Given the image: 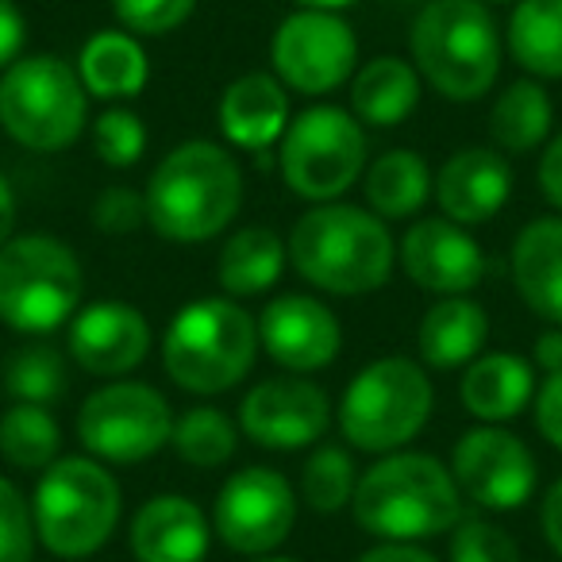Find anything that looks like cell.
I'll return each instance as SVG.
<instances>
[{"instance_id": "cell-1", "label": "cell", "mask_w": 562, "mask_h": 562, "mask_svg": "<svg viewBox=\"0 0 562 562\" xmlns=\"http://www.w3.org/2000/svg\"><path fill=\"white\" fill-rule=\"evenodd\" d=\"M351 513L362 531L385 543H420L462 520V493L436 454L393 451L359 474Z\"/></svg>"}, {"instance_id": "cell-2", "label": "cell", "mask_w": 562, "mask_h": 562, "mask_svg": "<svg viewBox=\"0 0 562 562\" xmlns=\"http://www.w3.org/2000/svg\"><path fill=\"white\" fill-rule=\"evenodd\" d=\"M285 250L301 278L336 297H362L382 290L397 258L385 220L347 201L308 209L293 224Z\"/></svg>"}, {"instance_id": "cell-3", "label": "cell", "mask_w": 562, "mask_h": 562, "mask_svg": "<svg viewBox=\"0 0 562 562\" xmlns=\"http://www.w3.org/2000/svg\"><path fill=\"white\" fill-rule=\"evenodd\" d=\"M147 224L170 243H209L239 216L243 170L220 143L189 139L147 181Z\"/></svg>"}, {"instance_id": "cell-4", "label": "cell", "mask_w": 562, "mask_h": 562, "mask_svg": "<svg viewBox=\"0 0 562 562\" xmlns=\"http://www.w3.org/2000/svg\"><path fill=\"white\" fill-rule=\"evenodd\" d=\"M416 74L454 104L482 101L501 74V35L485 0H431L413 24Z\"/></svg>"}, {"instance_id": "cell-5", "label": "cell", "mask_w": 562, "mask_h": 562, "mask_svg": "<svg viewBox=\"0 0 562 562\" xmlns=\"http://www.w3.org/2000/svg\"><path fill=\"white\" fill-rule=\"evenodd\" d=\"M258 321L227 297H201L178 308L162 339V367L186 393H227L250 374L258 355Z\"/></svg>"}, {"instance_id": "cell-6", "label": "cell", "mask_w": 562, "mask_h": 562, "mask_svg": "<svg viewBox=\"0 0 562 562\" xmlns=\"http://www.w3.org/2000/svg\"><path fill=\"white\" fill-rule=\"evenodd\" d=\"M120 508L124 497L109 467L86 454H66L50 462L35 485V536L58 559H89L112 539Z\"/></svg>"}, {"instance_id": "cell-7", "label": "cell", "mask_w": 562, "mask_h": 562, "mask_svg": "<svg viewBox=\"0 0 562 562\" xmlns=\"http://www.w3.org/2000/svg\"><path fill=\"white\" fill-rule=\"evenodd\" d=\"M86 270L58 235H16L0 247V324L20 336H47L74 321Z\"/></svg>"}, {"instance_id": "cell-8", "label": "cell", "mask_w": 562, "mask_h": 562, "mask_svg": "<svg viewBox=\"0 0 562 562\" xmlns=\"http://www.w3.org/2000/svg\"><path fill=\"white\" fill-rule=\"evenodd\" d=\"M89 120V93L58 55H27L0 78V127L27 150L55 155L78 143Z\"/></svg>"}, {"instance_id": "cell-9", "label": "cell", "mask_w": 562, "mask_h": 562, "mask_svg": "<svg viewBox=\"0 0 562 562\" xmlns=\"http://www.w3.org/2000/svg\"><path fill=\"white\" fill-rule=\"evenodd\" d=\"M436 405V390L413 359H378L362 367L344 390L339 428L347 443L370 454H393L424 431Z\"/></svg>"}, {"instance_id": "cell-10", "label": "cell", "mask_w": 562, "mask_h": 562, "mask_svg": "<svg viewBox=\"0 0 562 562\" xmlns=\"http://www.w3.org/2000/svg\"><path fill=\"white\" fill-rule=\"evenodd\" d=\"M367 170V132L351 112L313 104L281 135V178L301 201H339Z\"/></svg>"}, {"instance_id": "cell-11", "label": "cell", "mask_w": 562, "mask_h": 562, "mask_svg": "<svg viewBox=\"0 0 562 562\" xmlns=\"http://www.w3.org/2000/svg\"><path fill=\"white\" fill-rule=\"evenodd\" d=\"M170 401L143 382H109L89 393L78 413V439L97 462H147L170 443Z\"/></svg>"}, {"instance_id": "cell-12", "label": "cell", "mask_w": 562, "mask_h": 562, "mask_svg": "<svg viewBox=\"0 0 562 562\" xmlns=\"http://www.w3.org/2000/svg\"><path fill=\"white\" fill-rule=\"evenodd\" d=\"M270 66L281 86L305 97L336 93L359 66L355 27L339 12L301 9L278 24L270 40Z\"/></svg>"}, {"instance_id": "cell-13", "label": "cell", "mask_w": 562, "mask_h": 562, "mask_svg": "<svg viewBox=\"0 0 562 562\" xmlns=\"http://www.w3.org/2000/svg\"><path fill=\"white\" fill-rule=\"evenodd\" d=\"M297 524V493L278 470L243 467L224 482L212 508V528L232 551L270 554Z\"/></svg>"}, {"instance_id": "cell-14", "label": "cell", "mask_w": 562, "mask_h": 562, "mask_svg": "<svg viewBox=\"0 0 562 562\" xmlns=\"http://www.w3.org/2000/svg\"><path fill=\"white\" fill-rule=\"evenodd\" d=\"M451 474L462 497L490 513H513L536 493V459L528 443L497 424L470 428L454 443Z\"/></svg>"}, {"instance_id": "cell-15", "label": "cell", "mask_w": 562, "mask_h": 562, "mask_svg": "<svg viewBox=\"0 0 562 562\" xmlns=\"http://www.w3.org/2000/svg\"><path fill=\"white\" fill-rule=\"evenodd\" d=\"M331 424V401L308 378H266L239 401V431L266 451H301Z\"/></svg>"}, {"instance_id": "cell-16", "label": "cell", "mask_w": 562, "mask_h": 562, "mask_svg": "<svg viewBox=\"0 0 562 562\" xmlns=\"http://www.w3.org/2000/svg\"><path fill=\"white\" fill-rule=\"evenodd\" d=\"M258 344L290 374H313L336 362L344 328L324 301L285 293V297H273L258 316Z\"/></svg>"}, {"instance_id": "cell-17", "label": "cell", "mask_w": 562, "mask_h": 562, "mask_svg": "<svg viewBox=\"0 0 562 562\" xmlns=\"http://www.w3.org/2000/svg\"><path fill=\"white\" fill-rule=\"evenodd\" d=\"M401 266L408 281L439 297H467L485 278V255L477 239L454 220H416L401 239Z\"/></svg>"}, {"instance_id": "cell-18", "label": "cell", "mask_w": 562, "mask_h": 562, "mask_svg": "<svg viewBox=\"0 0 562 562\" xmlns=\"http://www.w3.org/2000/svg\"><path fill=\"white\" fill-rule=\"evenodd\" d=\"M150 351V324L127 301H93L70 321V355L86 374L120 378Z\"/></svg>"}, {"instance_id": "cell-19", "label": "cell", "mask_w": 562, "mask_h": 562, "mask_svg": "<svg viewBox=\"0 0 562 562\" xmlns=\"http://www.w3.org/2000/svg\"><path fill=\"white\" fill-rule=\"evenodd\" d=\"M513 196V166L493 147L454 150L436 173V201L447 220L462 227H482Z\"/></svg>"}, {"instance_id": "cell-20", "label": "cell", "mask_w": 562, "mask_h": 562, "mask_svg": "<svg viewBox=\"0 0 562 562\" xmlns=\"http://www.w3.org/2000/svg\"><path fill=\"white\" fill-rule=\"evenodd\" d=\"M212 528L189 497H150L132 520L135 562H204Z\"/></svg>"}, {"instance_id": "cell-21", "label": "cell", "mask_w": 562, "mask_h": 562, "mask_svg": "<svg viewBox=\"0 0 562 562\" xmlns=\"http://www.w3.org/2000/svg\"><path fill=\"white\" fill-rule=\"evenodd\" d=\"M220 132L239 150H266L290 127V97L273 74H243L220 97Z\"/></svg>"}, {"instance_id": "cell-22", "label": "cell", "mask_w": 562, "mask_h": 562, "mask_svg": "<svg viewBox=\"0 0 562 562\" xmlns=\"http://www.w3.org/2000/svg\"><path fill=\"white\" fill-rule=\"evenodd\" d=\"M513 285L536 316L562 324V220L539 216L513 243Z\"/></svg>"}, {"instance_id": "cell-23", "label": "cell", "mask_w": 562, "mask_h": 562, "mask_svg": "<svg viewBox=\"0 0 562 562\" xmlns=\"http://www.w3.org/2000/svg\"><path fill=\"white\" fill-rule=\"evenodd\" d=\"M459 397L462 408L482 424L513 420L536 397V374H531L528 359H520L513 351L477 355L467 367V374H462Z\"/></svg>"}, {"instance_id": "cell-24", "label": "cell", "mask_w": 562, "mask_h": 562, "mask_svg": "<svg viewBox=\"0 0 562 562\" xmlns=\"http://www.w3.org/2000/svg\"><path fill=\"white\" fill-rule=\"evenodd\" d=\"M490 339V316L470 297H443L424 313L416 347L431 370H459L482 355Z\"/></svg>"}, {"instance_id": "cell-25", "label": "cell", "mask_w": 562, "mask_h": 562, "mask_svg": "<svg viewBox=\"0 0 562 562\" xmlns=\"http://www.w3.org/2000/svg\"><path fill=\"white\" fill-rule=\"evenodd\" d=\"M78 78L97 101H132L147 89V50L132 32H97L78 55Z\"/></svg>"}, {"instance_id": "cell-26", "label": "cell", "mask_w": 562, "mask_h": 562, "mask_svg": "<svg viewBox=\"0 0 562 562\" xmlns=\"http://www.w3.org/2000/svg\"><path fill=\"white\" fill-rule=\"evenodd\" d=\"M420 104V74L397 55H382L367 63L351 81L355 120L367 127H397Z\"/></svg>"}, {"instance_id": "cell-27", "label": "cell", "mask_w": 562, "mask_h": 562, "mask_svg": "<svg viewBox=\"0 0 562 562\" xmlns=\"http://www.w3.org/2000/svg\"><path fill=\"white\" fill-rule=\"evenodd\" d=\"M285 243H281L278 232L262 224L239 227L232 239L220 247L216 258V278L224 285V293L232 297H255V293H266L273 281L285 270Z\"/></svg>"}, {"instance_id": "cell-28", "label": "cell", "mask_w": 562, "mask_h": 562, "mask_svg": "<svg viewBox=\"0 0 562 562\" xmlns=\"http://www.w3.org/2000/svg\"><path fill=\"white\" fill-rule=\"evenodd\" d=\"M362 193H367V204L374 209V216H416L431 196V170L416 150H385L362 178Z\"/></svg>"}, {"instance_id": "cell-29", "label": "cell", "mask_w": 562, "mask_h": 562, "mask_svg": "<svg viewBox=\"0 0 562 562\" xmlns=\"http://www.w3.org/2000/svg\"><path fill=\"white\" fill-rule=\"evenodd\" d=\"M508 50L536 78H562V0H516Z\"/></svg>"}, {"instance_id": "cell-30", "label": "cell", "mask_w": 562, "mask_h": 562, "mask_svg": "<svg viewBox=\"0 0 562 562\" xmlns=\"http://www.w3.org/2000/svg\"><path fill=\"white\" fill-rule=\"evenodd\" d=\"M551 120L554 104L547 97V89L531 78H520L490 109V139L508 155H524V150H536L551 135Z\"/></svg>"}, {"instance_id": "cell-31", "label": "cell", "mask_w": 562, "mask_h": 562, "mask_svg": "<svg viewBox=\"0 0 562 562\" xmlns=\"http://www.w3.org/2000/svg\"><path fill=\"white\" fill-rule=\"evenodd\" d=\"M63 451V428L47 405H16L0 416V454L16 470L43 474Z\"/></svg>"}, {"instance_id": "cell-32", "label": "cell", "mask_w": 562, "mask_h": 562, "mask_svg": "<svg viewBox=\"0 0 562 562\" xmlns=\"http://www.w3.org/2000/svg\"><path fill=\"white\" fill-rule=\"evenodd\" d=\"M170 443L181 462H189V467H196V470H216L235 454L239 428H235L220 408L201 405V408H189V413L173 416Z\"/></svg>"}, {"instance_id": "cell-33", "label": "cell", "mask_w": 562, "mask_h": 562, "mask_svg": "<svg viewBox=\"0 0 562 562\" xmlns=\"http://www.w3.org/2000/svg\"><path fill=\"white\" fill-rule=\"evenodd\" d=\"M0 382L24 405H55L70 382H66V362L55 347L47 344H24L4 359Z\"/></svg>"}, {"instance_id": "cell-34", "label": "cell", "mask_w": 562, "mask_h": 562, "mask_svg": "<svg viewBox=\"0 0 562 562\" xmlns=\"http://www.w3.org/2000/svg\"><path fill=\"white\" fill-rule=\"evenodd\" d=\"M355 485H359V474H355V459L344 447H321L301 467V497L321 516H331L344 505H351Z\"/></svg>"}, {"instance_id": "cell-35", "label": "cell", "mask_w": 562, "mask_h": 562, "mask_svg": "<svg viewBox=\"0 0 562 562\" xmlns=\"http://www.w3.org/2000/svg\"><path fill=\"white\" fill-rule=\"evenodd\" d=\"M93 147L112 170H127L147 150V127L132 109H109L93 124Z\"/></svg>"}, {"instance_id": "cell-36", "label": "cell", "mask_w": 562, "mask_h": 562, "mask_svg": "<svg viewBox=\"0 0 562 562\" xmlns=\"http://www.w3.org/2000/svg\"><path fill=\"white\" fill-rule=\"evenodd\" d=\"M451 562H520V547L497 524L462 516L451 536Z\"/></svg>"}, {"instance_id": "cell-37", "label": "cell", "mask_w": 562, "mask_h": 562, "mask_svg": "<svg viewBox=\"0 0 562 562\" xmlns=\"http://www.w3.org/2000/svg\"><path fill=\"white\" fill-rule=\"evenodd\" d=\"M35 516L27 497L0 474V562H32Z\"/></svg>"}, {"instance_id": "cell-38", "label": "cell", "mask_w": 562, "mask_h": 562, "mask_svg": "<svg viewBox=\"0 0 562 562\" xmlns=\"http://www.w3.org/2000/svg\"><path fill=\"white\" fill-rule=\"evenodd\" d=\"M196 0H112V12L132 35H170L193 16Z\"/></svg>"}, {"instance_id": "cell-39", "label": "cell", "mask_w": 562, "mask_h": 562, "mask_svg": "<svg viewBox=\"0 0 562 562\" xmlns=\"http://www.w3.org/2000/svg\"><path fill=\"white\" fill-rule=\"evenodd\" d=\"M93 224L109 235H132L147 224V196L127 186H109L93 201Z\"/></svg>"}, {"instance_id": "cell-40", "label": "cell", "mask_w": 562, "mask_h": 562, "mask_svg": "<svg viewBox=\"0 0 562 562\" xmlns=\"http://www.w3.org/2000/svg\"><path fill=\"white\" fill-rule=\"evenodd\" d=\"M536 428L551 447L562 451V370L547 374V382L536 393Z\"/></svg>"}, {"instance_id": "cell-41", "label": "cell", "mask_w": 562, "mask_h": 562, "mask_svg": "<svg viewBox=\"0 0 562 562\" xmlns=\"http://www.w3.org/2000/svg\"><path fill=\"white\" fill-rule=\"evenodd\" d=\"M24 40H27L24 12L16 9V0H0V70H9L16 63Z\"/></svg>"}, {"instance_id": "cell-42", "label": "cell", "mask_w": 562, "mask_h": 562, "mask_svg": "<svg viewBox=\"0 0 562 562\" xmlns=\"http://www.w3.org/2000/svg\"><path fill=\"white\" fill-rule=\"evenodd\" d=\"M539 189L562 212V132L551 135L543 147V158H539Z\"/></svg>"}, {"instance_id": "cell-43", "label": "cell", "mask_w": 562, "mask_h": 562, "mask_svg": "<svg viewBox=\"0 0 562 562\" xmlns=\"http://www.w3.org/2000/svg\"><path fill=\"white\" fill-rule=\"evenodd\" d=\"M539 524H543L547 547L562 559V477L547 490L543 508H539Z\"/></svg>"}, {"instance_id": "cell-44", "label": "cell", "mask_w": 562, "mask_h": 562, "mask_svg": "<svg viewBox=\"0 0 562 562\" xmlns=\"http://www.w3.org/2000/svg\"><path fill=\"white\" fill-rule=\"evenodd\" d=\"M359 562H439V559L416 543H382V547H370L367 554H359Z\"/></svg>"}, {"instance_id": "cell-45", "label": "cell", "mask_w": 562, "mask_h": 562, "mask_svg": "<svg viewBox=\"0 0 562 562\" xmlns=\"http://www.w3.org/2000/svg\"><path fill=\"white\" fill-rule=\"evenodd\" d=\"M536 367L543 374H559L562 370V331H543L536 339Z\"/></svg>"}, {"instance_id": "cell-46", "label": "cell", "mask_w": 562, "mask_h": 562, "mask_svg": "<svg viewBox=\"0 0 562 562\" xmlns=\"http://www.w3.org/2000/svg\"><path fill=\"white\" fill-rule=\"evenodd\" d=\"M12 227H16V196H12V186L0 173V247L12 239Z\"/></svg>"}, {"instance_id": "cell-47", "label": "cell", "mask_w": 562, "mask_h": 562, "mask_svg": "<svg viewBox=\"0 0 562 562\" xmlns=\"http://www.w3.org/2000/svg\"><path fill=\"white\" fill-rule=\"evenodd\" d=\"M301 9H321V12H339V9H351L359 0H293Z\"/></svg>"}, {"instance_id": "cell-48", "label": "cell", "mask_w": 562, "mask_h": 562, "mask_svg": "<svg viewBox=\"0 0 562 562\" xmlns=\"http://www.w3.org/2000/svg\"><path fill=\"white\" fill-rule=\"evenodd\" d=\"M258 562H297V559H258Z\"/></svg>"}, {"instance_id": "cell-49", "label": "cell", "mask_w": 562, "mask_h": 562, "mask_svg": "<svg viewBox=\"0 0 562 562\" xmlns=\"http://www.w3.org/2000/svg\"><path fill=\"white\" fill-rule=\"evenodd\" d=\"M490 4H516V0H490Z\"/></svg>"}]
</instances>
